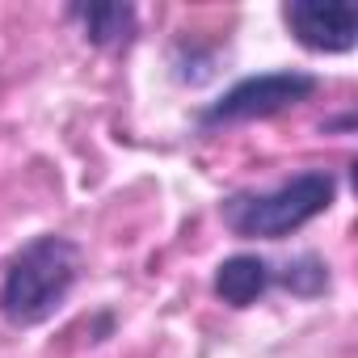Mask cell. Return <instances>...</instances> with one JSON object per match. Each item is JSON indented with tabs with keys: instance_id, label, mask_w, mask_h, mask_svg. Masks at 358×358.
<instances>
[{
	"instance_id": "1",
	"label": "cell",
	"mask_w": 358,
	"mask_h": 358,
	"mask_svg": "<svg viewBox=\"0 0 358 358\" xmlns=\"http://www.w3.org/2000/svg\"><path fill=\"white\" fill-rule=\"evenodd\" d=\"M76 278H80V245L59 232H43L9 257L5 278H0V312L13 329L47 324L68 303Z\"/></svg>"
},
{
	"instance_id": "2",
	"label": "cell",
	"mask_w": 358,
	"mask_h": 358,
	"mask_svg": "<svg viewBox=\"0 0 358 358\" xmlns=\"http://www.w3.org/2000/svg\"><path fill=\"white\" fill-rule=\"evenodd\" d=\"M337 203V177L329 169H303L274 190H241L220 203V220L241 241H282L324 215Z\"/></svg>"
},
{
	"instance_id": "3",
	"label": "cell",
	"mask_w": 358,
	"mask_h": 358,
	"mask_svg": "<svg viewBox=\"0 0 358 358\" xmlns=\"http://www.w3.org/2000/svg\"><path fill=\"white\" fill-rule=\"evenodd\" d=\"M320 89V80L312 72H257L236 80L220 101H211L199 114V131H220V127H236V122H262L274 114H287L295 106H303L312 93Z\"/></svg>"
},
{
	"instance_id": "4",
	"label": "cell",
	"mask_w": 358,
	"mask_h": 358,
	"mask_svg": "<svg viewBox=\"0 0 358 358\" xmlns=\"http://www.w3.org/2000/svg\"><path fill=\"white\" fill-rule=\"evenodd\" d=\"M282 22L316 55H345L358 43V9L350 0H287Z\"/></svg>"
},
{
	"instance_id": "5",
	"label": "cell",
	"mask_w": 358,
	"mask_h": 358,
	"mask_svg": "<svg viewBox=\"0 0 358 358\" xmlns=\"http://www.w3.org/2000/svg\"><path fill=\"white\" fill-rule=\"evenodd\" d=\"M68 17L80 26L85 43L101 47V51H127L139 34V13L135 5H118V0H106V5H68Z\"/></svg>"
},
{
	"instance_id": "6",
	"label": "cell",
	"mask_w": 358,
	"mask_h": 358,
	"mask_svg": "<svg viewBox=\"0 0 358 358\" xmlns=\"http://www.w3.org/2000/svg\"><path fill=\"white\" fill-rule=\"evenodd\" d=\"M274 287V266L257 253H236V257H224L215 266V278H211V291L228 303V308H253L266 291Z\"/></svg>"
},
{
	"instance_id": "7",
	"label": "cell",
	"mask_w": 358,
	"mask_h": 358,
	"mask_svg": "<svg viewBox=\"0 0 358 358\" xmlns=\"http://www.w3.org/2000/svg\"><path fill=\"white\" fill-rule=\"evenodd\" d=\"M274 282L282 287V291H291V295H299V299H316V295H324L329 291V262L324 257H316V253H299V257H291L278 274H274Z\"/></svg>"
}]
</instances>
